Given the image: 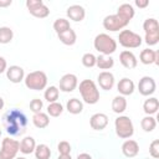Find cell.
I'll return each instance as SVG.
<instances>
[{
    "mask_svg": "<svg viewBox=\"0 0 159 159\" xmlns=\"http://www.w3.org/2000/svg\"><path fill=\"white\" fill-rule=\"evenodd\" d=\"M36 159H50L51 157V149L46 144H37L34 152Z\"/></svg>",
    "mask_w": 159,
    "mask_h": 159,
    "instance_id": "f546056e",
    "label": "cell"
},
{
    "mask_svg": "<svg viewBox=\"0 0 159 159\" xmlns=\"http://www.w3.org/2000/svg\"><path fill=\"white\" fill-rule=\"evenodd\" d=\"M24 82L29 89L41 91V89H45L47 86V76L43 71H40V70L32 71L25 76Z\"/></svg>",
    "mask_w": 159,
    "mask_h": 159,
    "instance_id": "277c9868",
    "label": "cell"
},
{
    "mask_svg": "<svg viewBox=\"0 0 159 159\" xmlns=\"http://www.w3.org/2000/svg\"><path fill=\"white\" fill-rule=\"evenodd\" d=\"M157 89L155 80L150 76H143L138 82V91L142 96H152Z\"/></svg>",
    "mask_w": 159,
    "mask_h": 159,
    "instance_id": "8fae6325",
    "label": "cell"
},
{
    "mask_svg": "<svg viewBox=\"0 0 159 159\" xmlns=\"http://www.w3.org/2000/svg\"><path fill=\"white\" fill-rule=\"evenodd\" d=\"M58 96H60V89H58L56 86H50V87H47V88L45 89V93H43V97H45V99H46L48 103L57 102Z\"/></svg>",
    "mask_w": 159,
    "mask_h": 159,
    "instance_id": "1f68e13d",
    "label": "cell"
},
{
    "mask_svg": "<svg viewBox=\"0 0 159 159\" xmlns=\"http://www.w3.org/2000/svg\"><path fill=\"white\" fill-rule=\"evenodd\" d=\"M143 30L145 32L144 41L149 46H154L159 41V24L157 19L149 17L143 22Z\"/></svg>",
    "mask_w": 159,
    "mask_h": 159,
    "instance_id": "8992f818",
    "label": "cell"
},
{
    "mask_svg": "<svg viewBox=\"0 0 159 159\" xmlns=\"http://www.w3.org/2000/svg\"><path fill=\"white\" fill-rule=\"evenodd\" d=\"M122 153L127 158H133L139 153V144L133 139H127L122 144Z\"/></svg>",
    "mask_w": 159,
    "mask_h": 159,
    "instance_id": "44dd1931",
    "label": "cell"
},
{
    "mask_svg": "<svg viewBox=\"0 0 159 159\" xmlns=\"http://www.w3.org/2000/svg\"><path fill=\"white\" fill-rule=\"evenodd\" d=\"M128 24L124 22L117 14H113V15H107L104 19H103V27L108 31H112V32H116V31H119L122 29H124Z\"/></svg>",
    "mask_w": 159,
    "mask_h": 159,
    "instance_id": "30bf717a",
    "label": "cell"
},
{
    "mask_svg": "<svg viewBox=\"0 0 159 159\" xmlns=\"http://www.w3.org/2000/svg\"><path fill=\"white\" fill-rule=\"evenodd\" d=\"M93 46L101 55L111 56L117 50V41L108 34H98L93 40Z\"/></svg>",
    "mask_w": 159,
    "mask_h": 159,
    "instance_id": "3957f363",
    "label": "cell"
},
{
    "mask_svg": "<svg viewBox=\"0 0 159 159\" xmlns=\"http://www.w3.org/2000/svg\"><path fill=\"white\" fill-rule=\"evenodd\" d=\"M158 58H159V52L150 48H144L139 55V61L143 65H153V63L158 65L159 63Z\"/></svg>",
    "mask_w": 159,
    "mask_h": 159,
    "instance_id": "ac0fdd59",
    "label": "cell"
},
{
    "mask_svg": "<svg viewBox=\"0 0 159 159\" xmlns=\"http://www.w3.org/2000/svg\"><path fill=\"white\" fill-rule=\"evenodd\" d=\"M77 159H92V157L88 153H81L77 155Z\"/></svg>",
    "mask_w": 159,
    "mask_h": 159,
    "instance_id": "b9f144b4",
    "label": "cell"
},
{
    "mask_svg": "<svg viewBox=\"0 0 159 159\" xmlns=\"http://www.w3.org/2000/svg\"><path fill=\"white\" fill-rule=\"evenodd\" d=\"M4 104H5V103H4V99H2L1 97H0V111H1L2 108H4Z\"/></svg>",
    "mask_w": 159,
    "mask_h": 159,
    "instance_id": "ee69618b",
    "label": "cell"
},
{
    "mask_svg": "<svg viewBox=\"0 0 159 159\" xmlns=\"http://www.w3.org/2000/svg\"><path fill=\"white\" fill-rule=\"evenodd\" d=\"M89 125L94 130H102L108 125V116L104 113H94L89 118Z\"/></svg>",
    "mask_w": 159,
    "mask_h": 159,
    "instance_id": "2e32d148",
    "label": "cell"
},
{
    "mask_svg": "<svg viewBox=\"0 0 159 159\" xmlns=\"http://www.w3.org/2000/svg\"><path fill=\"white\" fill-rule=\"evenodd\" d=\"M127 109V99L123 96H116L112 101V111L117 114H122Z\"/></svg>",
    "mask_w": 159,
    "mask_h": 159,
    "instance_id": "4316f807",
    "label": "cell"
},
{
    "mask_svg": "<svg viewBox=\"0 0 159 159\" xmlns=\"http://www.w3.org/2000/svg\"><path fill=\"white\" fill-rule=\"evenodd\" d=\"M2 123L7 134L16 137L25 133L27 125V117L22 111L17 108H12L4 114Z\"/></svg>",
    "mask_w": 159,
    "mask_h": 159,
    "instance_id": "6da1fadb",
    "label": "cell"
},
{
    "mask_svg": "<svg viewBox=\"0 0 159 159\" xmlns=\"http://www.w3.org/2000/svg\"><path fill=\"white\" fill-rule=\"evenodd\" d=\"M124 22H127V24H129V21L134 17V15H135V10H134V7H133V5H130V4H122V5H119V7L117 9V12H116Z\"/></svg>",
    "mask_w": 159,
    "mask_h": 159,
    "instance_id": "ffe728a7",
    "label": "cell"
},
{
    "mask_svg": "<svg viewBox=\"0 0 159 159\" xmlns=\"http://www.w3.org/2000/svg\"><path fill=\"white\" fill-rule=\"evenodd\" d=\"M149 154H150L154 159H158V158H159V140H158V139H154V140L149 144Z\"/></svg>",
    "mask_w": 159,
    "mask_h": 159,
    "instance_id": "74e56055",
    "label": "cell"
},
{
    "mask_svg": "<svg viewBox=\"0 0 159 159\" xmlns=\"http://www.w3.org/2000/svg\"><path fill=\"white\" fill-rule=\"evenodd\" d=\"M96 66L99 70H111L114 66V60L112 56H106V55H99L96 57Z\"/></svg>",
    "mask_w": 159,
    "mask_h": 159,
    "instance_id": "d4e9b609",
    "label": "cell"
},
{
    "mask_svg": "<svg viewBox=\"0 0 159 159\" xmlns=\"http://www.w3.org/2000/svg\"><path fill=\"white\" fill-rule=\"evenodd\" d=\"M63 112V106L60 102H53L48 103L47 106V114L50 117H60Z\"/></svg>",
    "mask_w": 159,
    "mask_h": 159,
    "instance_id": "836d02e7",
    "label": "cell"
},
{
    "mask_svg": "<svg viewBox=\"0 0 159 159\" xmlns=\"http://www.w3.org/2000/svg\"><path fill=\"white\" fill-rule=\"evenodd\" d=\"M42 107H43V102L40 99V98H34L31 102H30V111L35 114V113H39V112H42L41 109H42Z\"/></svg>",
    "mask_w": 159,
    "mask_h": 159,
    "instance_id": "d590c367",
    "label": "cell"
},
{
    "mask_svg": "<svg viewBox=\"0 0 159 159\" xmlns=\"http://www.w3.org/2000/svg\"><path fill=\"white\" fill-rule=\"evenodd\" d=\"M57 150L61 155H66V154H71V144L66 140H62L58 143L57 145Z\"/></svg>",
    "mask_w": 159,
    "mask_h": 159,
    "instance_id": "8d00e7d4",
    "label": "cell"
},
{
    "mask_svg": "<svg viewBox=\"0 0 159 159\" xmlns=\"http://www.w3.org/2000/svg\"><path fill=\"white\" fill-rule=\"evenodd\" d=\"M78 86V78L76 75L73 73H66L60 78V83H58V89L62 92H73L76 89V87Z\"/></svg>",
    "mask_w": 159,
    "mask_h": 159,
    "instance_id": "7c38bea8",
    "label": "cell"
},
{
    "mask_svg": "<svg viewBox=\"0 0 159 159\" xmlns=\"http://www.w3.org/2000/svg\"><path fill=\"white\" fill-rule=\"evenodd\" d=\"M57 36H58V40H60L63 45H66V46H72V45H75L76 41H77L76 31L72 30V29H70V30H67V31H65V32H62V34H58Z\"/></svg>",
    "mask_w": 159,
    "mask_h": 159,
    "instance_id": "484cf974",
    "label": "cell"
},
{
    "mask_svg": "<svg viewBox=\"0 0 159 159\" xmlns=\"http://www.w3.org/2000/svg\"><path fill=\"white\" fill-rule=\"evenodd\" d=\"M57 159H72V158H71V154H66V155H61L60 154Z\"/></svg>",
    "mask_w": 159,
    "mask_h": 159,
    "instance_id": "7bdbcfd3",
    "label": "cell"
},
{
    "mask_svg": "<svg viewBox=\"0 0 159 159\" xmlns=\"http://www.w3.org/2000/svg\"><path fill=\"white\" fill-rule=\"evenodd\" d=\"M82 65L87 68H91V67H94L96 66V56L91 52H87L82 56Z\"/></svg>",
    "mask_w": 159,
    "mask_h": 159,
    "instance_id": "e575fe53",
    "label": "cell"
},
{
    "mask_svg": "<svg viewBox=\"0 0 159 159\" xmlns=\"http://www.w3.org/2000/svg\"><path fill=\"white\" fill-rule=\"evenodd\" d=\"M140 127H142V129H143L144 132L150 133V132H153V130L155 129V127H157V120H155V118H154L153 116H145V117L142 118V120H140Z\"/></svg>",
    "mask_w": 159,
    "mask_h": 159,
    "instance_id": "f1b7e54d",
    "label": "cell"
},
{
    "mask_svg": "<svg viewBox=\"0 0 159 159\" xmlns=\"http://www.w3.org/2000/svg\"><path fill=\"white\" fill-rule=\"evenodd\" d=\"M134 5L138 6L139 9H144V7H147L149 5V1L148 0H135L134 1Z\"/></svg>",
    "mask_w": 159,
    "mask_h": 159,
    "instance_id": "f35d334b",
    "label": "cell"
},
{
    "mask_svg": "<svg viewBox=\"0 0 159 159\" xmlns=\"http://www.w3.org/2000/svg\"><path fill=\"white\" fill-rule=\"evenodd\" d=\"M20 152V142L12 138H4L0 148V159H15Z\"/></svg>",
    "mask_w": 159,
    "mask_h": 159,
    "instance_id": "ba28073f",
    "label": "cell"
},
{
    "mask_svg": "<svg viewBox=\"0 0 159 159\" xmlns=\"http://www.w3.org/2000/svg\"><path fill=\"white\" fill-rule=\"evenodd\" d=\"M117 89H118L119 94L123 96V97L130 96L134 92V89H135V84H134V82L130 78L123 77L122 80H119V82L117 84Z\"/></svg>",
    "mask_w": 159,
    "mask_h": 159,
    "instance_id": "d6986e66",
    "label": "cell"
},
{
    "mask_svg": "<svg viewBox=\"0 0 159 159\" xmlns=\"http://www.w3.org/2000/svg\"><path fill=\"white\" fill-rule=\"evenodd\" d=\"M81 97L84 103L87 104H96L99 101V91L97 88V84L92 80H83L80 82L78 86Z\"/></svg>",
    "mask_w": 159,
    "mask_h": 159,
    "instance_id": "7a4b0ae2",
    "label": "cell"
},
{
    "mask_svg": "<svg viewBox=\"0 0 159 159\" xmlns=\"http://www.w3.org/2000/svg\"><path fill=\"white\" fill-rule=\"evenodd\" d=\"M70 29H71L70 21L67 19H65V17H58L53 22V30L56 31L57 35L58 34H62V32H65V31H67Z\"/></svg>",
    "mask_w": 159,
    "mask_h": 159,
    "instance_id": "4dcf8cb0",
    "label": "cell"
},
{
    "mask_svg": "<svg viewBox=\"0 0 159 159\" xmlns=\"http://www.w3.org/2000/svg\"><path fill=\"white\" fill-rule=\"evenodd\" d=\"M159 109V101L155 97H149L143 103V111L147 116H153Z\"/></svg>",
    "mask_w": 159,
    "mask_h": 159,
    "instance_id": "7402d4cb",
    "label": "cell"
},
{
    "mask_svg": "<svg viewBox=\"0 0 159 159\" xmlns=\"http://www.w3.org/2000/svg\"><path fill=\"white\" fill-rule=\"evenodd\" d=\"M7 70V63H6V60L0 56V73H4L5 71Z\"/></svg>",
    "mask_w": 159,
    "mask_h": 159,
    "instance_id": "ab89813d",
    "label": "cell"
},
{
    "mask_svg": "<svg viewBox=\"0 0 159 159\" xmlns=\"http://www.w3.org/2000/svg\"><path fill=\"white\" fill-rule=\"evenodd\" d=\"M12 37H14V31L10 27H7V26L0 27V43H2V45L10 43Z\"/></svg>",
    "mask_w": 159,
    "mask_h": 159,
    "instance_id": "d6a6232c",
    "label": "cell"
},
{
    "mask_svg": "<svg viewBox=\"0 0 159 159\" xmlns=\"http://www.w3.org/2000/svg\"><path fill=\"white\" fill-rule=\"evenodd\" d=\"M26 7L29 12L37 19H45L50 15V9L43 4L42 0H27Z\"/></svg>",
    "mask_w": 159,
    "mask_h": 159,
    "instance_id": "9c48e42d",
    "label": "cell"
},
{
    "mask_svg": "<svg viewBox=\"0 0 159 159\" xmlns=\"http://www.w3.org/2000/svg\"><path fill=\"white\" fill-rule=\"evenodd\" d=\"M66 14H67L68 19L72 20V21H75V22H81L86 17V10H84V7L81 6V5H77V4L68 6Z\"/></svg>",
    "mask_w": 159,
    "mask_h": 159,
    "instance_id": "4fadbf2b",
    "label": "cell"
},
{
    "mask_svg": "<svg viewBox=\"0 0 159 159\" xmlns=\"http://www.w3.org/2000/svg\"><path fill=\"white\" fill-rule=\"evenodd\" d=\"M12 4L11 0H0V7H7Z\"/></svg>",
    "mask_w": 159,
    "mask_h": 159,
    "instance_id": "60d3db41",
    "label": "cell"
},
{
    "mask_svg": "<svg viewBox=\"0 0 159 159\" xmlns=\"http://www.w3.org/2000/svg\"><path fill=\"white\" fill-rule=\"evenodd\" d=\"M0 137H1V128H0Z\"/></svg>",
    "mask_w": 159,
    "mask_h": 159,
    "instance_id": "bcb514c9",
    "label": "cell"
},
{
    "mask_svg": "<svg viewBox=\"0 0 159 159\" xmlns=\"http://www.w3.org/2000/svg\"><path fill=\"white\" fill-rule=\"evenodd\" d=\"M66 109L71 114H80L83 111V102L80 101L78 98H71V99L67 101Z\"/></svg>",
    "mask_w": 159,
    "mask_h": 159,
    "instance_id": "83f0119b",
    "label": "cell"
},
{
    "mask_svg": "<svg viewBox=\"0 0 159 159\" xmlns=\"http://www.w3.org/2000/svg\"><path fill=\"white\" fill-rule=\"evenodd\" d=\"M116 134L122 139H128L134 134V125L128 116H119L114 120Z\"/></svg>",
    "mask_w": 159,
    "mask_h": 159,
    "instance_id": "5b68a950",
    "label": "cell"
},
{
    "mask_svg": "<svg viewBox=\"0 0 159 159\" xmlns=\"http://www.w3.org/2000/svg\"><path fill=\"white\" fill-rule=\"evenodd\" d=\"M32 123L36 128H40V129H43L46 128L48 124H50V117L47 113L45 112H39V113H35L32 116Z\"/></svg>",
    "mask_w": 159,
    "mask_h": 159,
    "instance_id": "603a6c76",
    "label": "cell"
},
{
    "mask_svg": "<svg viewBox=\"0 0 159 159\" xmlns=\"http://www.w3.org/2000/svg\"><path fill=\"white\" fill-rule=\"evenodd\" d=\"M119 62L122 63L123 67H125L128 70L134 68L138 65V60H137L135 55L132 51H128V50H124L119 53Z\"/></svg>",
    "mask_w": 159,
    "mask_h": 159,
    "instance_id": "e0dca14e",
    "label": "cell"
},
{
    "mask_svg": "<svg viewBox=\"0 0 159 159\" xmlns=\"http://www.w3.org/2000/svg\"><path fill=\"white\" fill-rule=\"evenodd\" d=\"M36 142L32 137H25L21 139L20 142V152L22 154H31L35 152V148H36Z\"/></svg>",
    "mask_w": 159,
    "mask_h": 159,
    "instance_id": "cb8c5ba5",
    "label": "cell"
},
{
    "mask_svg": "<svg viewBox=\"0 0 159 159\" xmlns=\"http://www.w3.org/2000/svg\"><path fill=\"white\" fill-rule=\"evenodd\" d=\"M15 159H27V158H25V157H16Z\"/></svg>",
    "mask_w": 159,
    "mask_h": 159,
    "instance_id": "f6af8a7d",
    "label": "cell"
},
{
    "mask_svg": "<svg viewBox=\"0 0 159 159\" xmlns=\"http://www.w3.org/2000/svg\"><path fill=\"white\" fill-rule=\"evenodd\" d=\"M119 45L125 48H137L142 45L143 39L139 34L132 31V30H122L118 35Z\"/></svg>",
    "mask_w": 159,
    "mask_h": 159,
    "instance_id": "52a82bcc",
    "label": "cell"
},
{
    "mask_svg": "<svg viewBox=\"0 0 159 159\" xmlns=\"http://www.w3.org/2000/svg\"><path fill=\"white\" fill-rule=\"evenodd\" d=\"M6 77L12 83H20L25 78V71L17 65H12L6 70Z\"/></svg>",
    "mask_w": 159,
    "mask_h": 159,
    "instance_id": "5bb4252c",
    "label": "cell"
},
{
    "mask_svg": "<svg viewBox=\"0 0 159 159\" xmlns=\"http://www.w3.org/2000/svg\"><path fill=\"white\" fill-rule=\"evenodd\" d=\"M97 81H98L99 87H101L102 89H104V91L112 89L113 86H114V82H116L113 73L109 72V71H102V72L98 75Z\"/></svg>",
    "mask_w": 159,
    "mask_h": 159,
    "instance_id": "9a60e30c",
    "label": "cell"
}]
</instances>
